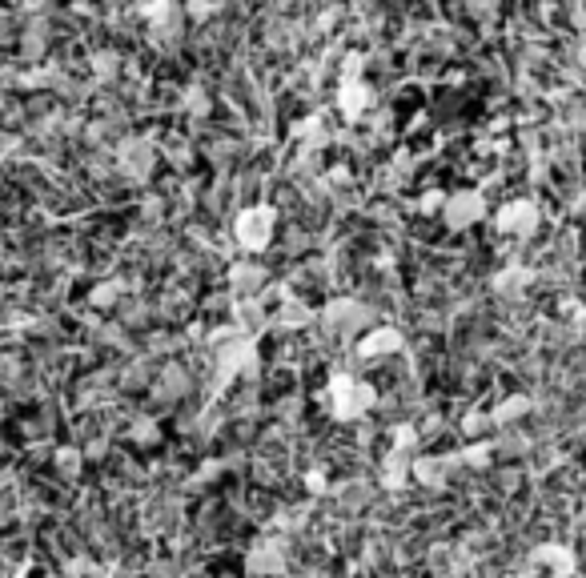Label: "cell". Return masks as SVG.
<instances>
[{"label":"cell","mask_w":586,"mask_h":578,"mask_svg":"<svg viewBox=\"0 0 586 578\" xmlns=\"http://www.w3.org/2000/svg\"><path fill=\"white\" fill-rule=\"evenodd\" d=\"M378 326V310L366 302V298H330L318 314V330L322 338H330L334 346H354L358 338H366L370 330Z\"/></svg>","instance_id":"6da1fadb"},{"label":"cell","mask_w":586,"mask_h":578,"mask_svg":"<svg viewBox=\"0 0 586 578\" xmlns=\"http://www.w3.org/2000/svg\"><path fill=\"white\" fill-rule=\"evenodd\" d=\"M322 406H326V418H334V422H362V418L378 406V390H374L366 378L334 374V378L326 382Z\"/></svg>","instance_id":"7a4b0ae2"},{"label":"cell","mask_w":586,"mask_h":578,"mask_svg":"<svg viewBox=\"0 0 586 578\" xmlns=\"http://www.w3.org/2000/svg\"><path fill=\"white\" fill-rule=\"evenodd\" d=\"M277 209L273 205H245V209H237V217H233V241H237V249H245V253H265L273 241H277Z\"/></svg>","instance_id":"3957f363"},{"label":"cell","mask_w":586,"mask_h":578,"mask_svg":"<svg viewBox=\"0 0 586 578\" xmlns=\"http://www.w3.org/2000/svg\"><path fill=\"white\" fill-rule=\"evenodd\" d=\"M406 354V338H402V330L398 326H390V322H378L366 338H358L354 342V350H350V358L358 362V366H386V362H394V358H402Z\"/></svg>","instance_id":"277c9868"},{"label":"cell","mask_w":586,"mask_h":578,"mask_svg":"<svg viewBox=\"0 0 586 578\" xmlns=\"http://www.w3.org/2000/svg\"><path fill=\"white\" fill-rule=\"evenodd\" d=\"M462 474V458L458 450H430V454H418L414 458V482L426 490V494H446Z\"/></svg>","instance_id":"5b68a950"},{"label":"cell","mask_w":586,"mask_h":578,"mask_svg":"<svg viewBox=\"0 0 586 578\" xmlns=\"http://www.w3.org/2000/svg\"><path fill=\"white\" fill-rule=\"evenodd\" d=\"M289 566H293V554L285 538H257L241 558L245 578H285Z\"/></svg>","instance_id":"8992f818"},{"label":"cell","mask_w":586,"mask_h":578,"mask_svg":"<svg viewBox=\"0 0 586 578\" xmlns=\"http://www.w3.org/2000/svg\"><path fill=\"white\" fill-rule=\"evenodd\" d=\"M494 229H498L502 237H510V241H534V237L542 233V209H538L530 197H514V201H506V205L498 209Z\"/></svg>","instance_id":"52a82bcc"},{"label":"cell","mask_w":586,"mask_h":578,"mask_svg":"<svg viewBox=\"0 0 586 578\" xmlns=\"http://www.w3.org/2000/svg\"><path fill=\"white\" fill-rule=\"evenodd\" d=\"M193 394H197V378H193V370H189L185 362H165V366L157 370L153 386H149V398H153L157 406H165V410L189 402Z\"/></svg>","instance_id":"ba28073f"},{"label":"cell","mask_w":586,"mask_h":578,"mask_svg":"<svg viewBox=\"0 0 586 578\" xmlns=\"http://www.w3.org/2000/svg\"><path fill=\"white\" fill-rule=\"evenodd\" d=\"M482 221H486V197L478 189H454V193H446V201H442V225L450 233H466V229H474Z\"/></svg>","instance_id":"9c48e42d"},{"label":"cell","mask_w":586,"mask_h":578,"mask_svg":"<svg viewBox=\"0 0 586 578\" xmlns=\"http://www.w3.org/2000/svg\"><path fill=\"white\" fill-rule=\"evenodd\" d=\"M225 285H229V298L233 302H249V298H261L265 285H269V269L257 261V257H241L225 269Z\"/></svg>","instance_id":"30bf717a"},{"label":"cell","mask_w":586,"mask_h":578,"mask_svg":"<svg viewBox=\"0 0 586 578\" xmlns=\"http://www.w3.org/2000/svg\"><path fill=\"white\" fill-rule=\"evenodd\" d=\"M117 173L129 181H149L157 173V149L149 137H125L117 149Z\"/></svg>","instance_id":"8fae6325"},{"label":"cell","mask_w":586,"mask_h":578,"mask_svg":"<svg viewBox=\"0 0 586 578\" xmlns=\"http://www.w3.org/2000/svg\"><path fill=\"white\" fill-rule=\"evenodd\" d=\"M542 578L550 574V578H574V570H578V554L566 546V542H542V546H534L530 550V558H526Z\"/></svg>","instance_id":"7c38bea8"},{"label":"cell","mask_w":586,"mask_h":578,"mask_svg":"<svg viewBox=\"0 0 586 578\" xmlns=\"http://www.w3.org/2000/svg\"><path fill=\"white\" fill-rule=\"evenodd\" d=\"M490 285H494V294H498L502 302H522V298H526V289L534 285V269L510 261V265H502V269L490 277Z\"/></svg>","instance_id":"4fadbf2b"},{"label":"cell","mask_w":586,"mask_h":578,"mask_svg":"<svg viewBox=\"0 0 586 578\" xmlns=\"http://www.w3.org/2000/svg\"><path fill=\"white\" fill-rule=\"evenodd\" d=\"M269 326H273L277 334H306V330H314V326H318V318H314V310H310L306 302H293V298H285V302L269 314Z\"/></svg>","instance_id":"5bb4252c"},{"label":"cell","mask_w":586,"mask_h":578,"mask_svg":"<svg viewBox=\"0 0 586 578\" xmlns=\"http://www.w3.org/2000/svg\"><path fill=\"white\" fill-rule=\"evenodd\" d=\"M330 494H334V506H338L342 514H366V510L374 506V498H378V490H374L366 478H346V482H338Z\"/></svg>","instance_id":"9a60e30c"},{"label":"cell","mask_w":586,"mask_h":578,"mask_svg":"<svg viewBox=\"0 0 586 578\" xmlns=\"http://www.w3.org/2000/svg\"><path fill=\"white\" fill-rule=\"evenodd\" d=\"M526 418H534V398L530 394H510L490 410L494 430H522Z\"/></svg>","instance_id":"2e32d148"},{"label":"cell","mask_w":586,"mask_h":578,"mask_svg":"<svg viewBox=\"0 0 586 578\" xmlns=\"http://www.w3.org/2000/svg\"><path fill=\"white\" fill-rule=\"evenodd\" d=\"M338 109H342L346 121L370 117V109H374V89H370L366 81H342V89H338Z\"/></svg>","instance_id":"e0dca14e"},{"label":"cell","mask_w":586,"mask_h":578,"mask_svg":"<svg viewBox=\"0 0 586 578\" xmlns=\"http://www.w3.org/2000/svg\"><path fill=\"white\" fill-rule=\"evenodd\" d=\"M454 430L466 438V446L470 442H490V430H494V422H490V410H482V406H470L458 422H454Z\"/></svg>","instance_id":"ac0fdd59"},{"label":"cell","mask_w":586,"mask_h":578,"mask_svg":"<svg viewBox=\"0 0 586 578\" xmlns=\"http://www.w3.org/2000/svg\"><path fill=\"white\" fill-rule=\"evenodd\" d=\"M53 470H57L61 482L73 486V482L85 474V450H81L77 442H73V446H57V450H53Z\"/></svg>","instance_id":"d6986e66"},{"label":"cell","mask_w":586,"mask_h":578,"mask_svg":"<svg viewBox=\"0 0 586 578\" xmlns=\"http://www.w3.org/2000/svg\"><path fill=\"white\" fill-rule=\"evenodd\" d=\"M502 578H542V574H538V570H534L530 562H522V566H510V570H506Z\"/></svg>","instance_id":"ffe728a7"}]
</instances>
